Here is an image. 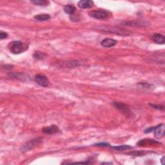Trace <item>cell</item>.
I'll return each instance as SVG.
<instances>
[{"label":"cell","mask_w":165,"mask_h":165,"mask_svg":"<svg viewBox=\"0 0 165 165\" xmlns=\"http://www.w3.org/2000/svg\"><path fill=\"white\" fill-rule=\"evenodd\" d=\"M77 5L80 9H87L92 8L94 5V3L91 0H82L78 2Z\"/></svg>","instance_id":"9c48e42d"},{"label":"cell","mask_w":165,"mask_h":165,"mask_svg":"<svg viewBox=\"0 0 165 165\" xmlns=\"http://www.w3.org/2000/svg\"><path fill=\"white\" fill-rule=\"evenodd\" d=\"M117 44V41L111 38H106L103 40L101 43V45L104 47H112L114 46Z\"/></svg>","instance_id":"7c38bea8"},{"label":"cell","mask_w":165,"mask_h":165,"mask_svg":"<svg viewBox=\"0 0 165 165\" xmlns=\"http://www.w3.org/2000/svg\"><path fill=\"white\" fill-rule=\"evenodd\" d=\"M41 141H42V138L41 137L36 138V139H34L33 140L29 141L28 143H26V144H25L24 145L21 146V150L23 152H29L31 150H33V149L37 145H39L40 143H41Z\"/></svg>","instance_id":"277c9868"},{"label":"cell","mask_w":165,"mask_h":165,"mask_svg":"<svg viewBox=\"0 0 165 165\" xmlns=\"http://www.w3.org/2000/svg\"><path fill=\"white\" fill-rule=\"evenodd\" d=\"M127 25H130V26H143L144 25H145V24L143 23L142 22L140 23V22L137 21H131V22L127 23H126Z\"/></svg>","instance_id":"ac0fdd59"},{"label":"cell","mask_w":165,"mask_h":165,"mask_svg":"<svg viewBox=\"0 0 165 165\" xmlns=\"http://www.w3.org/2000/svg\"><path fill=\"white\" fill-rule=\"evenodd\" d=\"M113 149L115 150H119V151H122V150H128V149H130L132 147L129 145H121V146H111Z\"/></svg>","instance_id":"e0dca14e"},{"label":"cell","mask_w":165,"mask_h":165,"mask_svg":"<svg viewBox=\"0 0 165 165\" xmlns=\"http://www.w3.org/2000/svg\"><path fill=\"white\" fill-rule=\"evenodd\" d=\"M158 141L153 140L152 139H143L137 143V146H152L155 145H159Z\"/></svg>","instance_id":"ba28073f"},{"label":"cell","mask_w":165,"mask_h":165,"mask_svg":"<svg viewBox=\"0 0 165 165\" xmlns=\"http://www.w3.org/2000/svg\"><path fill=\"white\" fill-rule=\"evenodd\" d=\"M98 29L102 32H105V33L115 34H118L120 36L130 35V33L127 30H123L120 28L112 27V26H101L98 27Z\"/></svg>","instance_id":"7a4b0ae2"},{"label":"cell","mask_w":165,"mask_h":165,"mask_svg":"<svg viewBox=\"0 0 165 165\" xmlns=\"http://www.w3.org/2000/svg\"><path fill=\"white\" fill-rule=\"evenodd\" d=\"M35 80L37 83L43 87H46L49 84V81L48 78L43 75H41V74L37 75L35 77Z\"/></svg>","instance_id":"8992f818"},{"label":"cell","mask_w":165,"mask_h":165,"mask_svg":"<svg viewBox=\"0 0 165 165\" xmlns=\"http://www.w3.org/2000/svg\"><path fill=\"white\" fill-rule=\"evenodd\" d=\"M31 3L36 5H38V6H47L49 4V2L45 1V0H35V1H31Z\"/></svg>","instance_id":"2e32d148"},{"label":"cell","mask_w":165,"mask_h":165,"mask_svg":"<svg viewBox=\"0 0 165 165\" xmlns=\"http://www.w3.org/2000/svg\"><path fill=\"white\" fill-rule=\"evenodd\" d=\"M90 17L97 19H106L110 17L111 12L106 10H95L89 13Z\"/></svg>","instance_id":"3957f363"},{"label":"cell","mask_w":165,"mask_h":165,"mask_svg":"<svg viewBox=\"0 0 165 165\" xmlns=\"http://www.w3.org/2000/svg\"><path fill=\"white\" fill-rule=\"evenodd\" d=\"M94 146L106 147V146H109L110 145H109V144H108V143H98V144H95Z\"/></svg>","instance_id":"44dd1931"},{"label":"cell","mask_w":165,"mask_h":165,"mask_svg":"<svg viewBox=\"0 0 165 165\" xmlns=\"http://www.w3.org/2000/svg\"><path fill=\"white\" fill-rule=\"evenodd\" d=\"M33 57L34 59L38 60H43L46 57V54L40 51H36L34 52L33 54Z\"/></svg>","instance_id":"9a60e30c"},{"label":"cell","mask_w":165,"mask_h":165,"mask_svg":"<svg viewBox=\"0 0 165 165\" xmlns=\"http://www.w3.org/2000/svg\"><path fill=\"white\" fill-rule=\"evenodd\" d=\"M149 105H150L151 106H152L153 108H155L156 110H164V106L163 105H156V104H149Z\"/></svg>","instance_id":"d6986e66"},{"label":"cell","mask_w":165,"mask_h":165,"mask_svg":"<svg viewBox=\"0 0 165 165\" xmlns=\"http://www.w3.org/2000/svg\"><path fill=\"white\" fill-rule=\"evenodd\" d=\"M63 10H64V12H65L66 14L72 15L75 13L76 8L74 7L73 5H67L64 7Z\"/></svg>","instance_id":"4fadbf2b"},{"label":"cell","mask_w":165,"mask_h":165,"mask_svg":"<svg viewBox=\"0 0 165 165\" xmlns=\"http://www.w3.org/2000/svg\"><path fill=\"white\" fill-rule=\"evenodd\" d=\"M164 157H162V159H161V162L162 164H164Z\"/></svg>","instance_id":"7402d4cb"},{"label":"cell","mask_w":165,"mask_h":165,"mask_svg":"<svg viewBox=\"0 0 165 165\" xmlns=\"http://www.w3.org/2000/svg\"><path fill=\"white\" fill-rule=\"evenodd\" d=\"M58 131H59V128L54 125L47 127H45L43 129V132L45 133V134L49 135L56 134V133L58 132Z\"/></svg>","instance_id":"30bf717a"},{"label":"cell","mask_w":165,"mask_h":165,"mask_svg":"<svg viewBox=\"0 0 165 165\" xmlns=\"http://www.w3.org/2000/svg\"><path fill=\"white\" fill-rule=\"evenodd\" d=\"M29 45L24 43L21 41H14L10 43L9 45V49L10 52L14 54H19L24 52L28 49Z\"/></svg>","instance_id":"6da1fadb"},{"label":"cell","mask_w":165,"mask_h":165,"mask_svg":"<svg viewBox=\"0 0 165 165\" xmlns=\"http://www.w3.org/2000/svg\"><path fill=\"white\" fill-rule=\"evenodd\" d=\"M113 106L115 108L121 111L123 114L130 116L132 112L130 110V108L126 104L121 102H114L113 103Z\"/></svg>","instance_id":"5b68a950"},{"label":"cell","mask_w":165,"mask_h":165,"mask_svg":"<svg viewBox=\"0 0 165 165\" xmlns=\"http://www.w3.org/2000/svg\"><path fill=\"white\" fill-rule=\"evenodd\" d=\"M50 18V15L49 14H38L34 16V19L37 21H47Z\"/></svg>","instance_id":"5bb4252c"},{"label":"cell","mask_w":165,"mask_h":165,"mask_svg":"<svg viewBox=\"0 0 165 165\" xmlns=\"http://www.w3.org/2000/svg\"><path fill=\"white\" fill-rule=\"evenodd\" d=\"M8 37V34L6 33H4V32H1L0 33V39L1 40H3L7 38Z\"/></svg>","instance_id":"ffe728a7"},{"label":"cell","mask_w":165,"mask_h":165,"mask_svg":"<svg viewBox=\"0 0 165 165\" xmlns=\"http://www.w3.org/2000/svg\"><path fill=\"white\" fill-rule=\"evenodd\" d=\"M164 125L161 124L154 127V136L157 138H161L164 136Z\"/></svg>","instance_id":"52a82bcc"},{"label":"cell","mask_w":165,"mask_h":165,"mask_svg":"<svg viewBox=\"0 0 165 165\" xmlns=\"http://www.w3.org/2000/svg\"><path fill=\"white\" fill-rule=\"evenodd\" d=\"M152 40L159 45H163L165 43L164 36L160 34H155L152 36Z\"/></svg>","instance_id":"8fae6325"}]
</instances>
